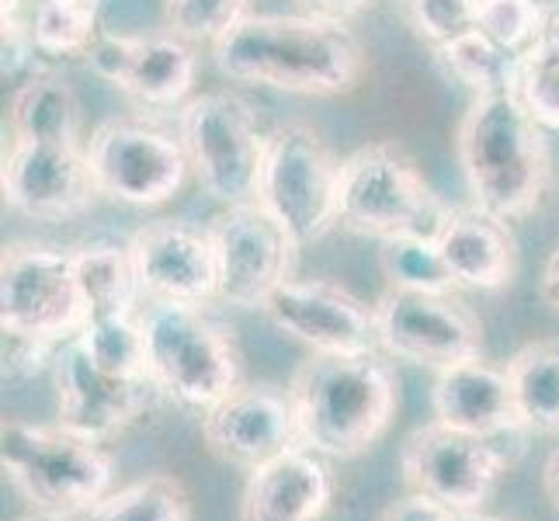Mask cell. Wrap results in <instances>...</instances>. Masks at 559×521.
Returning a JSON list of instances; mask_svg holds the SVG:
<instances>
[{
  "label": "cell",
  "instance_id": "cell-1",
  "mask_svg": "<svg viewBox=\"0 0 559 521\" xmlns=\"http://www.w3.org/2000/svg\"><path fill=\"white\" fill-rule=\"evenodd\" d=\"M219 73L302 98L348 94L365 73L358 35L317 14H247L212 43Z\"/></svg>",
  "mask_w": 559,
  "mask_h": 521
},
{
  "label": "cell",
  "instance_id": "cell-2",
  "mask_svg": "<svg viewBox=\"0 0 559 521\" xmlns=\"http://www.w3.org/2000/svg\"><path fill=\"white\" fill-rule=\"evenodd\" d=\"M382 352L310 355L288 382L299 438L323 459H355L390 431L400 379Z\"/></svg>",
  "mask_w": 559,
  "mask_h": 521
},
{
  "label": "cell",
  "instance_id": "cell-3",
  "mask_svg": "<svg viewBox=\"0 0 559 521\" xmlns=\"http://www.w3.org/2000/svg\"><path fill=\"white\" fill-rule=\"evenodd\" d=\"M459 167L473 205L497 220H522L549 188L546 129L514 91L473 94L459 122Z\"/></svg>",
  "mask_w": 559,
  "mask_h": 521
},
{
  "label": "cell",
  "instance_id": "cell-4",
  "mask_svg": "<svg viewBox=\"0 0 559 521\" xmlns=\"http://www.w3.org/2000/svg\"><path fill=\"white\" fill-rule=\"evenodd\" d=\"M146 372L160 396L185 411L209 414L243 382L237 334L202 306L150 303L140 313Z\"/></svg>",
  "mask_w": 559,
  "mask_h": 521
},
{
  "label": "cell",
  "instance_id": "cell-5",
  "mask_svg": "<svg viewBox=\"0 0 559 521\" xmlns=\"http://www.w3.org/2000/svg\"><path fill=\"white\" fill-rule=\"evenodd\" d=\"M452 212L417 161L396 143L358 146L341 161L337 220L358 237L379 244L396 237L438 240Z\"/></svg>",
  "mask_w": 559,
  "mask_h": 521
},
{
  "label": "cell",
  "instance_id": "cell-6",
  "mask_svg": "<svg viewBox=\"0 0 559 521\" xmlns=\"http://www.w3.org/2000/svg\"><path fill=\"white\" fill-rule=\"evenodd\" d=\"M0 466L35 511L56 518H87L115 490V462L102 441L73 435L63 424L8 417L0 428Z\"/></svg>",
  "mask_w": 559,
  "mask_h": 521
},
{
  "label": "cell",
  "instance_id": "cell-7",
  "mask_svg": "<svg viewBox=\"0 0 559 521\" xmlns=\"http://www.w3.org/2000/svg\"><path fill=\"white\" fill-rule=\"evenodd\" d=\"M341 161L306 122H285L267 132L258 196L299 247L331 234L337 220Z\"/></svg>",
  "mask_w": 559,
  "mask_h": 521
},
{
  "label": "cell",
  "instance_id": "cell-8",
  "mask_svg": "<svg viewBox=\"0 0 559 521\" xmlns=\"http://www.w3.org/2000/svg\"><path fill=\"white\" fill-rule=\"evenodd\" d=\"M178 137L199 185L223 205L254 202L267 132L234 91H209L181 105Z\"/></svg>",
  "mask_w": 559,
  "mask_h": 521
},
{
  "label": "cell",
  "instance_id": "cell-9",
  "mask_svg": "<svg viewBox=\"0 0 559 521\" xmlns=\"http://www.w3.org/2000/svg\"><path fill=\"white\" fill-rule=\"evenodd\" d=\"M511 470L500 441L476 438L445 421H428L403 438L400 473L411 494L435 500L449 514L484 511Z\"/></svg>",
  "mask_w": 559,
  "mask_h": 521
},
{
  "label": "cell",
  "instance_id": "cell-10",
  "mask_svg": "<svg viewBox=\"0 0 559 521\" xmlns=\"http://www.w3.org/2000/svg\"><path fill=\"white\" fill-rule=\"evenodd\" d=\"M87 320L73 250L11 244L0 258V327L49 344H67Z\"/></svg>",
  "mask_w": 559,
  "mask_h": 521
},
{
  "label": "cell",
  "instance_id": "cell-11",
  "mask_svg": "<svg viewBox=\"0 0 559 521\" xmlns=\"http://www.w3.org/2000/svg\"><path fill=\"white\" fill-rule=\"evenodd\" d=\"M87 161L102 196L126 205L175 199L191 170L181 137L143 115L102 122L87 140Z\"/></svg>",
  "mask_w": 559,
  "mask_h": 521
},
{
  "label": "cell",
  "instance_id": "cell-12",
  "mask_svg": "<svg viewBox=\"0 0 559 521\" xmlns=\"http://www.w3.org/2000/svg\"><path fill=\"white\" fill-rule=\"evenodd\" d=\"M376 331L382 355L431 372L479 358L484 347V323L455 293L385 288L376 299Z\"/></svg>",
  "mask_w": 559,
  "mask_h": 521
},
{
  "label": "cell",
  "instance_id": "cell-13",
  "mask_svg": "<svg viewBox=\"0 0 559 521\" xmlns=\"http://www.w3.org/2000/svg\"><path fill=\"white\" fill-rule=\"evenodd\" d=\"M219 268V303L237 310H264L293 279L299 244L261 202L226 205L209 223Z\"/></svg>",
  "mask_w": 559,
  "mask_h": 521
},
{
  "label": "cell",
  "instance_id": "cell-14",
  "mask_svg": "<svg viewBox=\"0 0 559 521\" xmlns=\"http://www.w3.org/2000/svg\"><path fill=\"white\" fill-rule=\"evenodd\" d=\"M56 424L91 441H111L132 428L160 396L150 376H119L94 362L73 338L52 358Z\"/></svg>",
  "mask_w": 559,
  "mask_h": 521
},
{
  "label": "cell",
  "instance_id": "cell-15",
  "mask_svg": "<svg viewBox=\"0 0 559 521\" xmlns=\"http://www.w3.org/2000/svg\"><path fill=\"white\" fill-rule=\"evenodd\" d=\"M202 441L223 466L258 470L302 446L293 396L272 382H240L223 403L202 414Z\"/></svg>",
  "mask_w": 559,
  "mask_h": 521
},
{
  "label": "cell",
  "instance_id": "cell-16",
  "mask_svg": "<svg viewBox=\"0 0 559 521\" xmlns=\"http://www.w3.org/2000/svg\"><path fill=\"white\" fill-rule=\"evenodd\" d=\"M264 317L282 334L296 338L313 355H358L379 352L376 306L358 299L352 288L323 279H288L267 299Z\"/></svg>",
  "mask_w": 559,
  "mask_h": 521
},
{
  "label": "cell",
  "instance_id": "cell-17",
  "mask_svg": "<svg viewBox=\"0 0 559 521\" xmlns=\"http://www.w3.org/2000/svg\"><path fill=\"white\" fill-rule=\"evenodd\" d=\"M0 185L4 202L38 223L81 216L102 196L87 143H11Z\"/></svg>",
  "mask_w": 559,
  "mask_h": 521
},
{
  "label": "cell",
  "instance_id": "cell-18",
  "mask_svg": "<svg viewBox=\"0 0 559 521\" xmlns=\"http://www.w3.org/2000/svg\"><path fill=\"white\" fill-rule=\"evenodd\" d=\"M129 250L150 303L205 306L219 296V268L209 226L153 220L132 234Z\"/></svg>",
  "mask_w": 559,
  "mask_h": 521
},
{
  "label": "cell",
  "instance_id": "cell-19",
  "mask_svg": "<svg viewBox=\"0 0 559 521\" xmlns=\"http://www.w3.org/2000/svg\"><path fill=\"white\" fill-rule=\"evenodd\" d=\"M331 500V466L310 446H296L247 473L240 521H320Z\"/></svg>",
  "mask_w": 559,
  "mask_h": 521
},
{
  "label": "cell",
  "instance_id": "cell-20",
  "mask_svg": "<svg viewBox=\"0 0 559 521\" xmlns=\"http://www.w3.org/2000/svg\"><path fill=\"white\" fill-rule=\"evenodd\" d=\"M431 407L435 417L445 421L449 428L476 438L500 441L508 435H525L514 411L508 372L484 358H469L435 372Z\"/></svg>",
  "mask_w": 559,
  "mask_h": 521
},
{
  "label": "cell",
  "instance_id": "cell-21",
  "mask_svg": "<svg viewBox=\"0 0 559 521\" xmlns=\"http://www.w3.org/2000/svg\"><path fill=\"white\" fill-rule=\"evenodd\" d=\"M438 250L459 288L473 293H500L514 282L518 244L508 220H497L484 209H455L449 226L441 229Z\"/></svg>",
  "mask_w": 559,
  "mask_h": 521
},
{
  "label": "cell",
  "instance_id": "cell-22",
  "mask_svg": "<svg viewBox=\"0 0 559 521\" xmlns=\"http://www.w3.org/2000/svg\"><path fill=\"white\" fill-rule=\"evenodd\" d=\"M199 56L195 46L178 35H136L132 60L119 81L132 102L143 108H175L188 98L195 84Z\"/></svg>",
  "mask_w": 559,
  "mask_h": 521
},
{
  "label": "cell",
  "instance_id": "cell-23",
  "mask_svg": "<svg viewBox=\"0 0 559 521\" xmlns=\"http://www.w3.org/2000/svg\"><path fill=\"white\" fill-rule=\"evenodd\" d=\"M11 143H87L81 137V102L56 73L35 70L8 105Z\"/></svg>",
  "mask_w": 559,
  "mask_h": 521
},
{
  "label": "cell",
  "instance_id": "cell-24",
  "mask_svg": "<svg viewBox=\"0 0 559 521\" xmlns=\"http://www.w3.org/2000/svg\"><path fill=\"white\" fill-rule=\"evenodd\" d=\"M504 372L525 435L559 438V338L518 347Z\"/></svg>",
  "mask_w": 559,
  "mask_h": 521
},
{
  "label": "cell",
  "instance_id": "cell-25",
  "mask_svg": "<svg viewBox=\"0 0 559 521\" xmlns=\"http://www.w3.org/2000/svg\"><path fill=\"white\" fill-rule=\"evenodd\" d=\"M76 282L84 293L87 320L94 317H122L136 313V299L143 296L132 250L119 244H87L73 250ZM84 320V323H87Z\"/></svg>",
  "mask_w": 559,
  "mask_h": 521
},
{
  "label": "cell",
  "instance_id": "cell-26",
  "mask_svg": "<svg viewBox=\"0 0 559 521\" xmlns=\"http://www.w3.org/2000/svg\"><path fill=\"white\" fill-rule=\"evenodd\" d=\"M102 0H35L28 14V32L35 49L56 60H76L98 43Z\"/></svg>",
  "mask_w": 559,
  "mask_h": 521
},
{
  "label": "cell",
  "instance_id": "cell-27",
  "mask_svg": "<svg viewBox=\"0 0 559 521\" xmlns=\"http://www.w3.org/2000/svg\"><path fill=\"white\" fill-rule=\"evenodd\" d=\"M81 521H191V494L178 476L153 473L111 490Z\"/></svg>",
  "mask_w": 559,
  "mask_h": 521
},
{
  "label": "cell",
  "instance_id": "cell-28",
  "mask_svg": "<svg viewBox=\"0 0 559 521\" xmlns=\"http://www.w3.org/2000/svg\"><path fill=\"white\" fill-rule=\"evenodd\" d=\"M438 60L445 63V70L455 81L466 84L473 94H497V91H514L518 84V67L522 56L493 43L490 35L479 28L452 38L449 46L435 49Z\"/></svg>",
  "mask_w": 559,
  "mask_h": 521
},
{
  "label": "cell",
  "instance_id": "cell-29",
  "mask_svg": "<svg viewBox=\"0 0 559 521\" xmlns=\"http://www.w3.org/2000/svg\"><path fill=\"white\" fill-rule=\"evenodd\" d=\"M379 268L390 288H411V293H455V279L441 258L438 240L424 237H396L382 240Z\"/></svg>",
  "mask_w": 559,
  "mask_h": 521
},
{
  "label": "cell",
  "instance_id": "cell-30",
  "mask_svg": "<svg viewBox=\"0 0 559 521\" xmlns=\"http://www.w3.org/2000/svg\"><path fill=\"white\" fill-rule=\"evenodd\" d=\"M84 352L108 372L119 376H150L146 372V347H143V327L136 313L122 317H94L81 327L73 338Z\"/></svg>",
  "mask_w": 559,
  "mask_h": 521
},
{
  "label": "cell",
  "instance_id": "cell-31",
  "mask_svg": "<svg viewBox=\"0 0 559 521\" xmlns=\"http://www.w3.org/2000/svg\"><path fill=\"white\" fill-rule=\"evenodd\" d=\"M514 94L543 129H559V38L543 35L522 56Z\"/></svg>",
  "mask_w": 559,
  "mask_h": 521
},
{
  "label": "cell",
  "instance_id": "cell-32",
  "mask_svg": "<svg viewBox=\"0 0 559 521\" xmlns=\"http://www.w3.org/2000/svg\"><path fill=\"white\" fill-rule=\"evenodd\" d=\"M476 28L525 56L546 32V8L538 0H476Z\"/></svg>",
  "mask_w": 559,
  "mask_h": 521
},
{
  "label": "cell",
  "instance_id": "cell-33",
  "mask_svg": "<svg viewBox=\"0 0 559 521\" xmlns=\"http://www.w3.org/2000/svg\"><path fill=\"white\" fill-rule=\"evenodd\" d=\"M250 0H164V28L185 43H216V38L247 17Z\"/></svg>",
  "mask_w": 559,
  "mask_h": 521
},
{
  "label": "cell",
  "instance_id": "cell-34",
  "mask_svg": "<svg viewBox=\"0 0 559 521\" xmlns=\"http://www.w3.org/2000/svg\"><path fill=\"white\" fill-rule=\"evenodd\" d=\"M400 11L407 25L435 49L476 28V0H400Z\"/></svg>",
  "mask_w": 559,
  "mask_h": 521
},
{
  "label": "cell",
  "instance_id": "cell-35",
  "mask_svg": "<svg viewBox=\"0 0 559 521\" xmlns=\"http://www.w3.org/2000/svg\"><path fill=\"white\" fill-rule=\"evenodd\" d=\"M63 344H49L28 334L4 331V376L11 379H32L43 369H52V358Z\"/></svg>",
  "mask_w": 559,
  "mask_h": 521
},
{
  "label": "cell",
  "instance_id": "cell-36",
  "mask_svg": "<svg viewBox=\"0 0 559 521\" xmlns=\"http://www.w3.org/2000/svg\"><path fill=\"white\" fill-rule=\"evenodd\" d=\"M132 46H136V35H102L98 43L91 46L87 52V63L91 70L102 76V81L119 87L122 73L132 60Z\"/></svg>",
  "mask_w": 559,
  "mask_h": 521
},
{
  "label": "cell",
  "instance_id": "cell-37",
  "mask_svg": "<svg viewBox=\"0 0 559 521\" xmlns=\"http://www.w3.org/2000/svg\"><path fill=\"white\" fill-rule=\"evenodd\" d=\"M379 521H449V511L438 508L435 500H428V497L411 494V497L396 500V505L385 511Z\"/></svg>",
  "mask_w": 559,
  "mask_h": 521
},
{
  "label": "cell",
  "instance_id": "cell-38",
  "mask_svg": "<svg viewBox=\"0 0 559 521\" xmlns=\"http://www.w3.org/2000/svg\"><path fill=\"white\" fill-rule=\"evenodd\" d=\"M302 14H317V17H331V22H348L365 11H372L379 0H296Z\"/></svg>",
  "mask_w": 559,
  "mask_h": 521
},
{
  "label": "cell",
  "instance_id": "cell-39",
  "mask_svg": "<svg viewBox=\"0 0 559 521\" xmlns=\"http://www.w3.org/2000/svg\"><path fill=\"white\" fill-rule=\"evenodd\" d=\"M538 293H543L546 306L559 313V247L549 254L546 268H543V282H538Z\"/></svg>",
  "mask_w": 559,
  "mask_h": 521
},
{
  "label": "cell",
  "instance_id": "cell-40",
  "mask_svg": "<svg viewBox=\"0 0 559 521\" xmlns=\"http://www.w3.org/2000/svg\"><path fill=\"white\" fill-rule=\"evenodd\" d=\"M543 487H546V497L552 500V508L559 511V446L543 462Z\"/></svg>",
  "mask_w": 559,
  "mask_h": 521
},
{
  "label": "cell",
  "instance_id": "cell-41",
  "mask_svg": "<svg viewBox=\"0 0 559 521\" xmlns=\"http://www.w3.org/2000/svg\"><path fill=\"white\" fill-rule=\"evenodd\" d=\"M449 521H511V518H497L487 511H466V514H449Z\"/></svg>",
  "mask_w": 559,
  "mask_h": 521
},
{
  "label": "cell",
  "instance_id": "cell-42",
  "mask_svg": "<svg viewBox=\"0 0 559 521\" xmlns=\"http://www.w3.org/2000/svg\"><path fill=\"white\" fill-rule=\"evenodd\" d=\"M543 35L559 38V8H546V32Z\"/></svg>",
  "mask_w": 559,
  "mask_h": 521
},
{
  "label": "cell",
  "instance_id": "cell-43",
  "mask_svg": "<svg viewBox=\"0 0 559 521\" xmlns=\"http://www.w3.org/2000/svg\"><path fill=\"white\" fill-rule=\"evenodd\" d=\"M17 521H81V518H56V514H43V511H35V514H25V518H17Z\"/></svg>",
  "mask_w": 559,
  "mask_h": 521
}]
</instances>
